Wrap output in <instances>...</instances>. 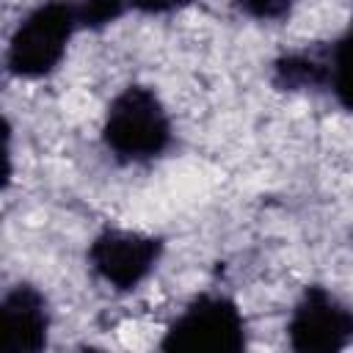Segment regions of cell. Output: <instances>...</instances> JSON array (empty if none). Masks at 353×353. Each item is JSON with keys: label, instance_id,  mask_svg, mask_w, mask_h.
<instances>
[{"label": "cell", "instance_id": "obj_11", "mask_svg": "<svg viewBox=\"0 0 353 353\" xmlns=\"http://www.w3.org/2000/svg\"><path fill=\"white\" fill-rule=\"evenodd\" d=\"M193 0H130V6L138 8V11H143V14H168V11L185 8Z\"/></svg>", "mask_w": 353, "mask_h": 353}, {"label": "cell", "instance_id": "obj_3", "mask_svg": "<svg viewBox=\"0 0 353 353\" xmlns=\"http://www.w3.org/2000/svg\"><path fill=\"white\" fill-rule=\"evenodd\" d=\"M168 353H237L245 347V320L226 295H199L168 325L163 342Z\"/></svg>", "mask_w": 353, "mask_h": 353}, {"label": "cell", "instance_id": "obj_2", "mask_svg": "<svg viewBox=\"0 0 353 353\" xmlns=\"http://www.w3.org/2000/svg\"><path fill=\"white\" fill-rule=\"evenodd\" d=\"M77 25L74 8L69 0H47L36 6L14 30L8 41V72L17 77H44L50 74L72 39Z\"/></svg>", "mask_w": 353, "mask_h": 353}, {"label": "cell", "instance_id": "obj_6", "mask_svg": "<svg viewBox=\"0 0 353 353\" xmlns=\"http://www.w3.org/2000/svg\"><path fill=\"white\" fill-rule=\"evenodd\" d=\"M47 298L33 284H17L3 298V350L36 353L47 345Z\"/></svg>", "mask_w": 353, "mask_h": 353}, {"label": "cell", "instance_id": "obj_4", "mask_svg": "<svg viewBox=\"0 0 353 353\" xmlns=\"http://www.w3.org/2000/svg\"><path fill=\"white\" fill-rule=\"evenodd\" d=\"M287 334L298 353H334L353 339V312L325 287L312 284L295 303Z\"/></svg>", "mask_w": 353, "mask_h": 353}, {"label": "cell", "instance_id": "obj_8", "mask_svg": "<svg viewBox=\"0 0 353 353\" xmlns=\"http://www.w3.org/2000/svg\"><path fill=\"white\" fill-rule=\"evenodd\" d=\"M328 85L336 102L353 113V28L331 47V72Z\"/></svg>", "mask_w": 353, "mask_h": 353}, {"label": "cell", "instance_id": "obj_1", "mask_svg": "<svg viewBox=\"0 0 353 353\" xmlns=\"http://www.w3.org/2000/svg\"><path fill=\"white\" fill-rule=\"evenodd\" d=\"M105 146L119 160H149L171 143V121L160 97L146 85H127L108 105Z\"/></svg>", "mask_w": 353, "mask_h": 353}, {"label": "cell", "instance_id": "obj_5", "mask_svg": "<svg viewBox=\"0 0 353 353\" xmlns=\"http://www.w3.org/2000/svg\"><path fill=\"white\" fill-rule=\"evenodd\" d=\"M163 254V240L127 229H105L88 245V262L94 273L116 290L138 287Z\"/></svg>", "mask_w": 353, "mask_h": 353}, {"label": "cell", "instance_id": "obj_7", "mask_svg": "<svg viewBox=\"0 0 353 353\" xmlns=\"http://www.w3.org/2000/svg\"><path fill=\"white\" fill-rule=\"evenodd\" d=\"M331 72V50H301L287 52L273 63V85L281 91H301V88H320L328 85Z\"/></svg>", "mask_w": 353, "mask_h": 353}, {"label": "cell", "instance_id": "obj_10", "mask_svg": "<svg viewBox=\"0 0 353 353\" xmlns=\"http://www.w3.org/2000/svg\"><path fill=\"white\" fill-rule=\"evenodd\" d=\"M295 0H237V8L254 19H281L292 11Z\"/></svg>", "mask_w": 353, "mask_h": 353}, {"label": "cell", "instance_id": "obj_9", "mask_svg": "<svg viewBox=\"0 0 353 353\" xmlns=\"http://www.w3.org/2000/svg\"><path fill=\"white\" fill-rule=\"evenodd\" d=\"M77 17L80 28H91L99 30L110 22H116L124 14V3L127 0H69Z\"/></svg>", "mask_w": 353, "mask_h": 353}]
</instances>
